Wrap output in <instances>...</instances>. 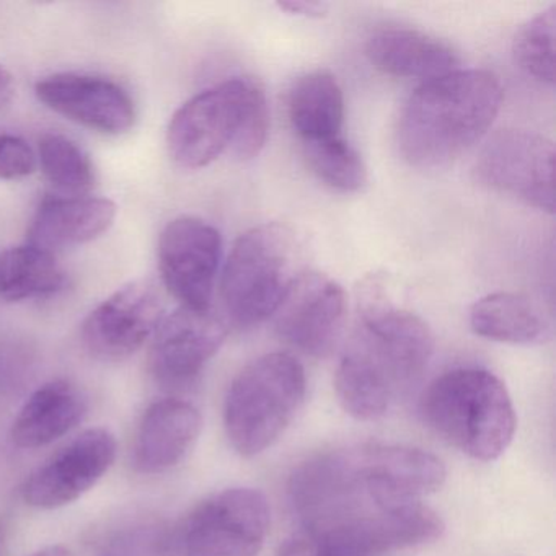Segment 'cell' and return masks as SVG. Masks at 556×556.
Here are the masks:
<instances>
[{"label":"cell","instance_id":"1","mask_svg":"<svg viewBox=\"0 0 556 556\" xmlns=\"http://www.w3.org/2000/svg\"><path fill=\"white\" fill-rule=\"evenodd\" d=\"M445 478L441 458L422 448L351 445L302 462L289 503L321 556H383L441 539L444 520L422 497Z\"/></svg>","mask_w":556,"mask_h":556},{"label":"cell","instance_id":"2","mask_svg":"<svg viewBox=\"0 0 556 556\" xmlns=\"http://www.w3.org/2000/svg\"><path fill=\"white\" fill-rule=\"evenodd\" d=\"M382 282L367 279L357 299V321L334 374L341 408L361 421L386 416L421 382L434 337L422 318L396 307Z\"/></svg>","mask_w":556,"mask_h":556},{"label":"cell","instance_id":"3","mask_svg":"<svg viewBox=\"0 0 556 556\" xmlns=\"http://www.w3.org/2000/svg\"><path fill=\"white\" fill-rule=\"evenodd\" d=\"M503 103L496 74L457 70L422 83L403 106L399 148L412 167L441 168L486 136Z\"/></svg>","mask_w":556,"mask_h":556},{"label":"cell","instance_id":"4","mask_svg":"<svg viewBox=\"0 0 556 556\" xmlns=\"http://www.w3.org/2000/svg\"><path fill=\"white\" fill-rule=\"evenodd\" d=\"M268 131L265 90L253 79L237 77L198 93L175 112L168 152L175 164L190 170L207 167L226 152L250 161L265 148Z\"/></svg>","mask_w":556,"mask_h":556},{"label":"cell","instance_id":"5","mask_svg":"<svg viewBox=\"0 0 556 556\" xmlns=\"http://www.w3.org/2000/svg\"><path fill=\"white\" fill-rule=\"evenodd\" d=\"M422 421L464 455L493 462L509 448L517 416L503 380L483 367H457L435 377L419 400Z\"/></svg>","mask_w":556,"mask_h":556},{"label":"cell","instance_id":"6","mask_svg":"<svg viewBox=\"0 0 556 556\" xmlns=\"http://www.w3.org/2000/svg\"><path fill=\"white\" fill-rule=\"evenodd\" d=\"M305 393L307 376L292 354H263L247 364L224 402V428L237 454L252 458L273 447L294 421Z\"/></svg>","mask_w":556,"mask_h":556},{"label":"cell","instance_id":"7","mask_svg":"<svg viewBox=\"0 0 556 556\" xmlns=\"http://www.w3.org/2000/svg\"><path fill=\"white\" fill-rule=\"evenodd\" d=\"M301 249L282 224H260L233 243L224 265L220 295L232 324L255 327L278 311L299 276Z\"/></svg>","mask_w":556,"mask_h":556},{"label":"cell","instance_id":"8","mask_svg":"<svg viewBox=\"0 0 556 556\" xmlns=\"http://www.w3.org/2000/svg\"><path fill=\"white\" fill-rule=\"evenodd\" d=\"M271 526L268 497L255 488H227L187 517L177 542L184 556H258Z\"/></svg>","mask_w":556,"mask_h":556},{"label":"cell","instance_id":"9","mask_svg":"<svg viewBox=\"0 0 556 556\" xmlns=\"http://www.w3.org/2000/svg\"><path fill=\"white\" fill-rule=\"evenodd\" d=\"M473 172L484 187L555 213V146L545 136L523 129L496 132L481 149Z\"/></svg>","mask_w":556,"mask_h":556},{"label":"cell","instance_id":"10","mask_svg":"<svg viewBox=\"0 0 556 556\" xmlns=\"http://www.w3.org/2000/svg\"><path fill=\"white\" fill-rule=\"evenodd\" d=\"M223 237L200 217L181 216L167 224L159 240L162 281L184 307L211 308Z\"/></svg>","mask_w":556,"mask_h":556},{"label":"cell","instance_id":"11","mask_svg":"<svg viewBox=\"0 0 556 556\" xmlns=\"http://www.w3.org/2000/svg\"><path fill=\"white\" fill-rule=\"evenodd\" d=\"M164 318V304L151 281L138 279L97 305L83 325V344L100 361L128 359L154 337Z\"/></svg>","mask_w":556,"mask_h":556},{"label":"cell","instance_id":"12","mask_svg":"<svg viewBox=\"0 0 556 556\" xmlns=\"http://www.w3.org/2000/svg\"><path fill=\"white\" fill-rule=\"evenodd\" d=\"M113 432L90 428L38 467L22 486V497L37 509H60L92 490L115 464Z\"/></svg>","mask_w":556,"mask_h":556},{"label":"cell","instance_id":"13","mask_svg":"<svg viewBox=\"0 0 556 556\" xmlns=\"http://www.w3.org/2000/svg\"><path fill=\"white\" fill-rule=\"evenodd\" d=\"M346 294L321 273H302L275 312L276 333L312 357L333 353L346 321Z\"/></svg>","mask_w":556,"mask_h":556},{"label":"cell","instance_id":"14","mask_svg":"<svg viewBox=\"0 0 556 556\" xmlns=\"http://www.w3.org/2000/svg\"><path fill=\"white\" fill-rule=\"evenodd\" d=\"M227 337V324L213 308L184 307L162 318L152 337L151 370L168 390L193 386Z\"/></svg>","mask_w":556,"mask_h":556},{"label":"cell","instance_id":"15","mask_svg":"<svg viewBox=\"0 0 556 556\" xmlns=\"http://www.w3.org/2000/svg\"><path fill=\"white\" fill-rule=\"evenodd\" d=\"M37 97L58 115L103 135H125L135 126L131 96L103 77L54 74L37 84Z\"/></svg>","mask_w":556,"mask_h":556},{"label":"cell","instance_id":"16","mask_svg":"<svg viewBox=\"0 0 556 556\" xmlns=\"http://www.w3.org/2000/svg\"><path fill=\"white\" fill-rule=\"evenodd\" d=\"M203 429L200 409L180 399L152 403L136 434L132 462L146 475L177 467L197 444Z\"/></svg>","mask_w":556,"mask_h":556},{"label":"cell","instance_id":"17","mask_svg":"<svg viewBox=\"0 0 556 556\" xmlns=\"http://www.w3.org/2000/svg\"><path fill=\"white\" fill-rule=\"evenodd\" d=\"M366 56L376 70L403 79H438L458 70L457 53L439 38L412 28H382L366 41Z\"/></svg>","mask_w":556,"mask_h":556},{"label":"cell","instance_id":"18","mask_svg":"<svg viewBox=\"0 0 556 556\" xmlns=\"http://www.w3.org/2000/svg\"><path fill=\"white\" fill-rule=\"evenodd\" d=\"M116 213V204L106 198H48L31 220L28 240L50 253L83 245L109 232Z\"/></svg>","mask_w":556,"mask_h":556},{"label":"cell","instance_id":"19","mask_svg":"<svg viewBox=\"0 0 556 556\" xmlns=\"http://www.w3.org/2000/svg\"><path fill=\"white\" fill-rule=\"evenodd\" d=\"M83 393L66 380H54L35 390L12 425L11 438L21 448H40L70 434L84 418Z\"/></svg>","mask_w":556,"mask_h":556},{"label":"cell","instance_id":"20","mask_svg":"<svg viewBox=\"0 0 556 556\" xmlns=\"http://www.w3.org/2000/svg\"><path fill=\"white\" fill-rule=\"evenodd\" d=\"M470 327L478 337L516 346H535L552 338V324L542 308L514 292H494L475 302Z\"/></svg>","mask_w":556,"mask_h":556},{"label":"cell","instance_id":"21","mask_svg":"<svg viewBox=\"0 0 556 556\" xmlns=\"http://www.w3.org/2000/svg\"><path fill=\"white\" fill-rule=\"evenodd\" d=\"M288 115L302 144L341 136L344 96L340 83L328 71H312L292 84Z\"/></svg>","mask_w":556,"mask_h":556},{"label":"cell","instance_id":"22","mask_svg":"<svg viewBox=\"0 0 556 556\" xmlns=\"http://www.w3.org/2000/svg\"><path fill=\"white\" fill-rule=\"evenodd\" d=\"M64 271L53 253L22 245L0 252V299L17 302L63 289Z\"/></svg>","mask_w":556,"mask_h":556},{"label":"cell","instance_id":"23","mask_svg":"<svg viewBox=\"0 0 556 556\" xmlns=\"http://www.w3.org/2000/svg\"><path fill=\"white\" fill-rule=\"evenodd\" d=\"M311 170L331 190L357 193L367 184V168L359 152L343 138L302 144Z\"/></svg>","mask_w":556,"mask_h":556},{"label":"cell","instance_id":"24","mask_svg":"<svg viewBox=\"0 0 556 556\" xmlns=\"http://www.w3.org/2000/svg\"><path fill=\"white\" fill-rule=\"evenodd\" d=\"M40 164L48 181L70 197H86L96 185L92 161L66 136L50 132L40 139Z\"/></svg>","mask_w":556,"mask_h":556},{"label":"cell","instance_id":"25","mask_svg":"<svg viewBox=\"0 0 556 556\" xmlns=\"http://www.w3.org/2000/svg\"><path fill=\"white\" fill-rule=\"evenodd\" d=\"M556 5L527 22L513 43L517 66L542 84H555Z\"/></svg>","mask_w":556,"mask_h":556},{"label":"cell","instance_id":"26","mask_svg":"<svg viewBox=\"0 0 556 556\" xmlns=\"http://www.w3.org/2000/svg\"><path fill=\"white\" fill-rule=\"evenodd\" d=\"M175 536L161 520H136L100 542L97 556H168Z\"/></svg>","mask_w":556,"mask_h":556},{"label":"cell","instance_id":"27","mask_svg":"<svg viewBox=\"0 0 556 556\" xmlns=\"http://www.w3.org/2000/svg\"><path fill=\"white\" fill-rule=\"evenodd\" d=\"M34 374V351L18 341L0 340V400L21 393Z\"/></svg>","mask_w":556,"mask_h":556},{"label":"cell","instance_id":"28","mask_svg":"<svg viewBox=\"0 0 556 556\" xmlns=\"http://www.w3.org/2000/svg\"><path fill=\"white\" fill-rule=\"evenodd\" d=\"M37 168L34 149L18 136L0 135V180H18Z\"/></svg>","mask_w":556,"mask_h":556},{"label":"cell","instance_id":"29","mask_svg":"<svg viewBox=\"0 0 556 556\" xmlns=\"http://www.w3.org/2000/svg\"><path fill=\"white\" fill-rule=\"evenodd\" d=\"M278 8L291 15L299 17L320 18L327 14L328 4L325 2H314V0H289V2H279Z\"/></svg>","mask_w":556,"mask_h":556},{"label":"cell","instance_id":"30","mask_svg":"<svg viewBox=\"0 0 556 556\" xmlns=\"http://www.w3.org/2000/svg\"><path fill=\"white\" fill-rule=\"evenodd\" d=\"M15 93L14 77L5 67L0 66V110L4 109Z\"/></svg>","mask_w":556,"mask_h":556},{"label":"cell","instance_id":"31","mask_svg":"<svg viewBox=\"0 0 556 556\" xmlns=\"http://www.w3.org/2000/svg\"><path fill=\"white\" fill-rule=\"evenodd\" d=\"M30 556H76L73 552H71L67 546L63 545H51L47 546V548L38 549L34 555Z\"/></svg>","mask_w":556,"mask_h":556},{"label":"cell","instance_id":"32","mask_svg":"<svg viewBox=\"0 0 556 556\" xmlns=\"http://www.w3.org/2000/svg\"><path fill=\"white\" fill-rule=\"evenodd\" d=\"M2 535H4V527L0 523V543H2Z\"/></svg>","mask_w":556,"mask_h":556}]
</instances>
